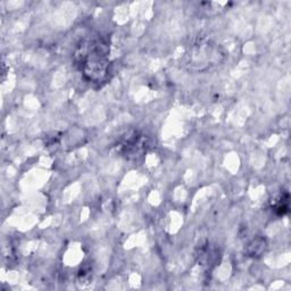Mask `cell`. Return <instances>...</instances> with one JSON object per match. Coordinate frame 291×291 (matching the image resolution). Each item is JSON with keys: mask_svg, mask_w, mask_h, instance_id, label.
Segmentation results:
<instances>
[{"mask_svg": "<svg viewBox=\"0 0 291 291\" xmlns=\"http://www.w3.org/2000/svg\"><path fill=\"white\" fill-rule=\"evenodd\" d=\"M109 49L101 39H91L77 47L75 57L85 79L93 83H101L109 74Z\"/></svg>", "mask_w": 291, "mask_h": 291, "instance_id": "6da1fadb", "label": "cell"}, {"mask_svg": "<svg viewBox=\"0 0 291 291\" xmlns=\"http://www.w3.org/2000/svg\"><path fill=\"white\" fill-rule=\"evenodd\" d=\"M266 248V241L265 239H256L254 240L253 243L249 245V248H248V254L253 257H257V256H261L262 254L264 253Z\"/></svg>", "mask_w": 291, "mask_h": 291, "instance_id": "3957f363", "label": "cell"}, {"mask_svg": "<svg viewBox=\"0 0 291 291\" xmlns=\"http://www.w3.org/2000/svg\"><path fill=\"white\" fill-rule=\"evenodd\" d=\"M272 210L278 216H284L289 213V194L282 192V194L274 200L272 204Z\"/></svg>", "mask_w": 291, "mask_h": 291, "instance_id": "7a4b0ae2", "label": "cell"}]
</instances>
